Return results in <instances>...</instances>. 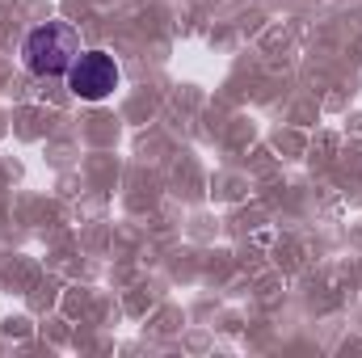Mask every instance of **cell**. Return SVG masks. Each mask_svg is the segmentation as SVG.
<instances>
[{
	"instance_id": "1",
	"label": "cell",
	"mask_w": 362,
	"mask_h": 358,
	"mask_svg": "<svg viewBox=\"0 0 362 358\" xmlns=\"http://www.w3.org/2000/svg\"><path fill=\"white\" fill-rule=\"evenodd\" d=\"M21 55L34 76H68L72 59L81 55V34L68 21H42L25 34Z\"/></svg>"
},
{
	"instance_id": "2",
	"label": "cell",
	"mask_w": 362,
	"mask_h": 358,
	"mask_svg": "<svg viewBox=\"0 0 362 358\" xmlns=\"http://www.w3.org/2000/svg\"><path fill=\"white\" fill-rule=\"evenodd\" d=\"M118 81H122V72L110 51H81L68 68V89L81 101H105L118 89Z\"/></svg>"
}]
</instances>
